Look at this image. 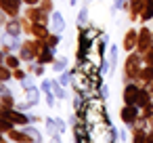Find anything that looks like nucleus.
Instances as JSON below:
<instances>
[{
    "label": "nucleus",
    "mask_w": 153,
    "mask_h": 143,
    "mask_svg": "<svg viewBox=\"0 0 153 143\" xmlns=\"http://www.w3.org/2000/svg\"><path fill=\"white\" fill-rule=\"evenodd\" d=\"M143 59H145V65H153V46L143 55Z\"/></svg>",
    "instance_id": "37"
},
{
    "label": "nucleus",
    "mask_w": 153,
    "mask_h": 143,
    "mask_svg": "<svg viewBox=\"0 0 153 143\" xmlns=\"http://www.w3.org/2000/svg\"><path fill=\"white\" fill-rule=\"evenodd\" d=\"M147 143H153V126H151V130H149V135H147Z\"/></svg>",
    "instance_id": "41"
},
{
    "label": "nucleus",
    "mask_w": 153,
    "mask_h": 143,
    "mask_svg": "<svg viewBox=\"0 0 153 143\" xmlns=\"http://www.w3.org/2000/svg\"><path fill=\"white\" fill-rule=\"evenodd\" d=\"M17 141V143H34V137L23 128V130H17V128H13V130H9L7 135H2L0 137V141Z\"/></svg>",
    "instance_id": "7"
},
{
    "label": "nucleus",
    "mask_w": 153,
    "mask_h": 143,
    "mask_svg": "<svg viewBox=\"0 0 153 143\" xmlns=\"http://www.w3.org/2000/svg\"><path fill=\"white\" fill-rule=\"evenodd\" d=\"M153 46V30H149L147 25H143L138 30V44H136V51L140 55H145L149 49Z\"/></svg>",
    "instance_id": "4"
},
{
    "label": "nucleus",
    "mask_w": 153,
    "mask_h": 143,
    "mask_svg": "<svg viewBox=\"0 0 153 143\" xmlns=\"http://www.w3.org/2000/svg\"><path fill=\"white\" fill-rule=\"evenodd\" d=\"M151 97H153V93H149L147 88H143V86H140V93H138L136 105H138V107H145V105H149V103H151Z\"/></svg>",
    "instance_id": "27"
},
{
    "label": "nucleus",
    "mask_w": 153,
    "mask_h": 143,
    "mask_svg": "<svg viewBox=\"0 0 153 143\" xmlns=\"http://www.w3.org/2000/svg\"><path fill=\"white\" fill-rule=\"evenodd\" d=\"M21 61H23V59L19 57V53H11V55H7V57L2 59V63H4V65H9L11 70H17V67L21 65Z\"/></svg>",
    "instance_id": "23"
},
{
    "label": "nucleus",
    "mask_w": 153,
    "mask_h": 143,
    "mask_svg": "<svg viewBox=\"0 0 153 143\" xmlns=\"http://www.w3.org/2000/svg\"><path fill=\"white\" fill-rule=\"evenodd\" d=\"M109 76L115 74V67H117V46H109Z\"/></svg>",
    "instance_id": "24"
},
{
    "label": "nucleus",
    "mask_w": 153,
    "mask_h": 143,
    "mask_svg": "<svg viewBox=\"0 0 153 143\" xmlns=\"http://www.w3.org/2000/svg\"><path fill=\"white\" fill-rule=\"evenodd\" d=\"M138 116H140V107H138V105H128V103H124V107L120 109V120H122L126 126H132V124L138 120Z\"/></svg>",
    "instance_id": "6"
},
{
    "label": "nucleus",
    "mask_w": 153,
    "mask_h": 143,
    "mask_svg": "<svg viewBox=\"0 0 153 143\" xmlns=\"http://www.w3.org/2000/svg\"><path fill=\"white\" fill-rule=\"evenodd\" d=\"M145 67V59L138 51L128 53V57L124 59V82H134V78L140 74V70Z\"/></svg>",
    "instance_id": "2"
},
{
    "label": "nucleus",
    "mask_w": 153,
    "mask_h": 143,
    "mask_svg": "<svg viewBox=\"0 0 153 143\" xmlns=\"http://www.w3.org/2000/svg\"><path fill=\"white\" fill-rule=\"evenodd\" d=\"M44 126H46V133H48V137L55 141V143H61V130H59V124H57V118H44Z\"/></svg>",
    "instance_id": "15"
},
{
    "label": "nucleus",
    "mask_w": 153,
    "mask_h": 143,
    "mask_svg": "<svg viewBox=\"0 0 153 143\" xmlns=\"http://www.w3.org/2000/svg\"><path fill=\"white\" fill-rule=\"evenodd\" d=\"M23 128H25V130H27V133H30V135L34 137V141H36V143H40V141L44 139V137H42V133H40V130H38L36 126H30V124H25Z\"/></svg>",
    "instance_id": "31"
},
{
    "label": "nucleus",
    "mask_w": 153,
    "mask_h": 143,
    "mask_svg": "<svg viewBox=\"0 0 153 143\" xmlns=\"http://www.w3.org/2000/svg\"><path fill=\"white\" fill-rule=\"evenodd\" d=\"M57 57H55V49H51L48 44L40 51V55H38V59H36V63H44V65H53V61H55Z\"/></svg>",
    "instance_id": "17"
},
{
    "label": "nucleus",
    "mask_w": 153,
    "mask_h": 143,
    "mask_svg": "<svg viewBox=\"0 0 153 143\" xmlns=\"http://www.w3.org/2000/svg\"><path fill=\"white\" fill-rule=\"evenodd\" d=\"M0 116H7V118H11L17 126H25V124H32V116H27L25 112H21V109H9V112H0Z\"/></svg>",
    "instance_id": "8"
},
{
    "label": "nucleus",
    "mask_w": 153,
    "mask_h": 143,
    "mask_svg": "<svg viewBox=\"0 0 153 143\" xmlns=\"http://www.w3.org/2000/svg\"><path fill=\"white\" fill-rule=\"evenodd\" d=\"M34 38H40V40H46L51 36V28L44 25V23H34V32H32Z\"/></svg>",
    "instance_id": "19"
},
{
    "label": "nucleus",
    "mask_w": 153,
    "mask_h": 143,
    "mask_svg": "<svg viewBox=\"0 0 153 143\" xmlns=\"http://www.w3.org/2000/svg\"><path fill=\"white\" fill-rule=\"evenodd\" d=\"M136 44H138V30H134V28H130L126 34H124V40H122V49L126 51V53H132V51H136Z\"/></svg>",
    "instance_id": "12"
},
{
    "label": "nucleus",
    "mask_w": 153,
    "mask_h": 143,
    "mask_svg": "<svg viewBox=\"0 0 153 143\" xmlns=\"http://www.w3.org/2000/svg\"><path fill=\"white\" fill-rule=\"evenodd\" d=\"M21 7H23V0H0V9H2V13H7L9 17H19Z\"/></svg>",
    "instance_id": "9"
},
{
    "label": "nucleus",
    "mask_w": 153,
    "mask_h": 143,
    "mask_svg": "<svg viewBox=\"0 0 153 143\" xmlns=\"http://www.w3.org/2000/svg\"><path fill=\"white\" fill-rule=\"evenodd\" d=\"M17 124L11 120V118H7V116H0V133H2V135H7L9 130H13Z\"/></svg>",
    "instance_id": "28"
},
{
    "label": "nucleus",
    "mask_w": 153,
    "mask_h": 143,
    "mask_svg": "<svg viewBox=\"0 0 153 143\" xmlns=\"http://www.w3.org/2000/svg\"><path fill=\"white\" fill-rule=\"evenodd\" d=\"M140 114L149 120V126H153V101L149 103V105H145V107H140Z\"/></svg>",
    "instance_id": "30"
},
{
    "label": "nucleus",
    "mask_w": 153,
    "mask_h": 143,
    "mask_svg": "<svg viewBox=\"0 0 153 143\" xmlns=\"http://www.w3.org/2000/svg\"><path fill=\"white\" fill-rule=\"evenodd\" d=\"M99 91H101V97H103V99H107V97H109V86H107V84H103Z\"/></svg>",
    "instance_id": "40"
},
{
    "label": "nucleus",
    "mask_w": 153,
    "mask_h": 143,
    "mask_svg": "<svg viewBox=\"0 0 153 143\" xmlns=\"http://www.w3.org/2000/svg\"><path fill=\"white\" fill-rule=\"evenodd\" d=\"M32 122H44V118H40V116H32Z\"/></svg>",
    "instance_id": "43"
},
{
    "label": "nucleus",
    "mask_w": 153,
    "mask_h": 143,
    "mask_svg": "<svg viewBox=\"0 0 153 143\" xmlns=\"http://www.w3.org/2000/svg\"><path fill=\"white\" fill-rule=\"evenodd\" d=\"M67 65H69V59H67V55L65 57H57L55 61H53V72H57V74H61V72H65L67 70Z\"/></svg>",
    "instance_id": "25"
},
{
    "label": "nucleus",
    "mask_w": 153,
    "mask_h": 143,
    "mask_svg": "<svg viewBox=\"0 0 153 143\" xmlns=\"http://www.w3.org/2000/svg\"><path fill=\"white\" fill-rule=\"evenodd\" d=\"M143 7H145V0H128V19L134 23V21H140V13H143Z\"/></svg>",
    "instance_id": "13"
},
{
    "label": "nucleus",
    "mask_w": 153,
    "mask_h": 143,
    "mask_svg": "<svg viewBox=\"0 0 153 143\" xmlns=\"http://www.w3.org/2000/svg\"><path fill=\"white\" fill-rule=\"evenodd\" d=\"M132 128V135H130V139L132 141H147V130L145 128H140V126H130Z\"/></svg>",
    "instance_id": "29"
},
{
    "label": "nucleus",
    "mask_w": 153,
    "mask_h": 143,
    "mask_svg": "<svg viewBox=\"0 0 153 143\" xmlns=\"http://www.w3.org/2000/svg\"><path fill=\"white\" fill-rule=\"evenodd\" d=\"M40 7H42L46 13H53V11H55V2H53V0H40Z\"/></svg>",
    "instance_id": "35"
},
{
    "label": "nucleus",
    "mask_w": 153,
    "mask_h": 143,
    "mask_svg": "<svg viewBox=\"0 0 153 143\" xmlns=\"http://www.w3.org/2000/svg\"><path fill=\"white\" fill-rule=\"evenodd\" d=\"M23 95H25V99L32 103V105H38L40 103V95H42V88H38V86H32V88H27V91H23Z\"/></svg>",
    "instance_id": "20"
},
{
    "label": "nucleus",
    "mask_w": 153,
    "mask_h": 143,
    "mask_svg": "<svg viewBox=\"0 0 153 143\" xmlns=\"http://www.w3.org/2000/svg\"><path fill=\"white\" fill-rule=\"evenodd\" d=\"M65 28H67V23H65L63 13H61V11H53V13H51V32H55V34H63Z\"/></svg>",
    "instance_id": "14"
},
{
    "label": "nucleus",
    "mask_w": 153,
    "mask_h": 143,
    "mask_svg": "<svg viewBox=\"0 0 153 143\" xmlns=\"http://www.w3.org/2000/svg\"><path fill=\"white\" fill-rule=\"evenodd\" d=\"M92 49H94V38H90V36L86 34L84 28H78V51H76V59H78V63L86 61Z\"/></svg>",
    "instance_id": "3"
},
{
    "label": "nucleus",
    "mask_w": 153,
    "mask_h": 143,
    "mask_svg": "<svg viewBox=\"0 0 153 143\" xmlns=\"http://www.w3.org/2000/svg\"><path fill=\"white\" fill-rule=\"evenodd\" d=\"M53 82V93H55V97L59 99V101H65L67 99V91H65V86L59 82V80H51Z\"/></svg>",
    "instance_id": "26"
},
{
    "label": "nucleus",
    "mask_w": 153,
    "mask_h": 143,
    "mask_svg": "<svg viewBox=\"0 0 153 143\" xmlns=\"http://www.w3.org/2000/svg\"><path fill=\"white\" fill-rule=\"evenodd\" d=\"M32 86H36V84H34V80H32V76L27 74V76H25V78L21 80V88H23V91H27V88H32Z\"/></svg>",
    "instance_id": "36"
},
{
    "label": "nucleus",
    "mask_w": 153,
    "mask_h": 143,
    "mask_svg": "<svg viewBox=\"0 0 153 143\" xmlns=\"http://www.w3.org/2000/svg\"><path fill=\"white\" fill-rule=\"evenodd\" d=\"M27 74H30V72H27V70H21V67H17V70H13V78H15L17 82H21V80H23V78L27 76Z\"/></svg>",
    "instance_id": "34"
},
{
    "label": "nucleus",
    "mask_w": 153,
    "mask_h": 143,
    "mask_svg": "<svg viewBox=\"0 0 153 143\" xmlns=\"http://www.w3.org/2000/svg\"><path fill=\"white\" fill-rule=\"evenodd\" d=\"M57 124H59V130H61V133H65V130H67V122H65L63 118H57Z\"/></svg>",
    "instance_id": "39"
},
{
    "label": "nucleus",
    "mask_w": 153,
    "mask_h": 143,
    "mask_svg": "<svg viewBox=\"0 0 153 143\" xmlns=\"http://www.w3.org/2000/svg\"><path fill=\"white\" fill-rule=\"evenodd\" d=\"M59 42H61V34H55V32H51V36L46 38V44H48L51 49H57V46H59Z\"/></svg>",
    "instance_id": "33"
},
{
    "label": "nucleus",
    "mask_w": 153,
    "mask_h": 143,
    "mask_svg": "<svg viewBox=\"0 0 153 143\" xmlns=\"http://www.w3.org/2000/svg\"><path fill=\"white\" fill-rule=\"evenodd\" d=\"M138 93H140V86H138L136 82H126V86H124V93H122V99H124V103H128V105H136Z\"/></svg>",
    "instance_id": "11"
},
{
    "label": "nucleus",
    "mask_w": 153,
    "mask_h": 143,
    "mask_svg": "<svg viewBox=\"0 0 153 143\" xmlns=\"http://www.w3.org/2000/svg\"><path fill=\"white\" fill-rule=\"evenodd\" d=\"M134 82L138 84V86H143V88H147L151 82H153V65H145L143 70H140V74L134 78Z\"/></svg>",
    "instance_id": "16"
},
{
    "label": "nucleus",
    "mask_w": 153,
    "mask_h": 143,
    "mask_svg": "<svg viewBox=\"0 0 153 143\" xmlns=\"http://www.w3.org/2000/svg\"><path fill=\"white\" fill-rule=\"evenodd\" d=\"M30 107H32V103H30L27 99H25V101H17V109H21V112H27Z\"/></svg>",
    "instance_id": "38"
},
{
    "label": "nucleus",
    "mask_w": 153,
    "mask_h": 143,
    "mask_svg": "<svg viewBox=\"0 0 153 143\" xmlns=\"http://www.w3.org/2000/svg\"><path fill=\"white\" fill-rule=\"evenodd\" d=\"M76 25H78V28L88 25V2L82 4V9H80V13H78V17H76Z\"/></svg>",
    "instance_id": "22"
},
{
    "label": "nucleus",
    "mask_w": 153,
    "mask_h": 143,
    "mask_svg": "<svg viewBox=\"0 0 153 143\" xmlns=\"http://www.w3.org/2000/svg\"><path fill=\"white\" fill-rule=\"evenodd\" d=\"M11 78H13V70L2 63V67H0V80H2V82H9Z\"/></svg>",
    "instance_id": "32"
},
{
    "label": "nucleus",
    "mask_w": 153,
    "mask_h": 143,
    "mask_svg": "<svg viewBox=\"0 0 153 143\" xmlns=\"http://www.w3.org/2000/svg\"><path fill=\"white\" fill-rule=\"evenodd\" d=\"M46 46V40H40V38H27V40H23L21 42V49L17 51L19 53V57L25 61V63H36V59H38V55H40V51Z\"/></svg>",
    "instance_id": "1"
},
{
    "label": "nucleus",
    "mask_w": 153,
    "mask_h": 143,
    "mask_svg": "<svg viewBox=\"0 0 153 143\" xmlns=\"http://www.w3.org/2000/svg\"><path fill=\"white\" fill-rule=\"evenodd\" d=\"M151 19H153V0H145V7H143V13H140V21L149 23Z\"/></svg>",
    "instance_id": "21"
},
{
    "label": "nucleus",
    "mask_w": 153,
    "mask_h": 143,
    "mask_svg": "<svg viewBox=\"0 0 153 143\" xmlns=\"http://www.w3.org/2000/svg\"><path fill=\"white\" fill-rule=\"evenodd\" d=\"M23 34V25L19 17H9V21L4 23V36L9 38H19Z\"/></svg>",
    "instance_id": "10"
},
{
    "label": "nucleus",
    "mask_w": 153,
    "mask_h": 143,
    "mask_svg": "<svg viewBox=\"0 0 153 143\" xmlns=\"http://www.w3.org/2000/svg\"><path fill=\"white\" fill-rule=\"evenodd\" d=\"M15 107H17V99L11 93V88L2 82V86H0V112H9V109H15Z\"/></svg>",
    "instance_id": "5"
},
{
    "label": "nucleus",
    "mask_w": 153,
    "mask_h": 143,
    "mask_svg": "<svg viewBox=\"0 0 153 143\" xmlns=\"http://www.w3.org/2000/svg\"><path fill=\"white\" fill-rule=\"evenodd\" d=\"M23 4H40V0H23Z\"/></svg>",
    "instance_id": "42"
},
{
    "label": "nucleus",
    "mask_w": 153,
    "mask_h": 143,
    "mask_svg": "<svg viewBox=\"0 0 153 143\" xmlns=\"http://www.w3.org/2000/svg\"><path fill=\"white\" fill-rule=\"evenodd\" d=\"M107 42H109V36H107V34H101V36L94 40V51H97V57H99V59H105Z\"/></svg>",
    "instance_id": "18"
},
{
    "label": "nucleus",
    "mask_w": 153,
    "mask_h": 143,
    "mask_svg": "<svg viewBox=\"0 0 153 143\" xmlns=\"http://www.w3.org/2000/svg\"><path fill=\"white\" fill-rule=\"evenodd\" d=\"M69 4H71V7H76V4H78V0H69Z\"/></svg>",
    "instance_id": "44"
}]
</instances>
